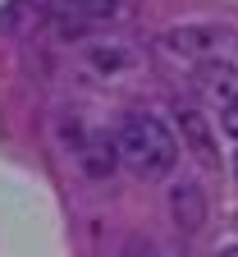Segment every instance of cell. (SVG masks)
Segmentation results:
<instances>
[{"label": "cell", "instance_id": "6da1fadb", "mask_svg": "<svg viewBox=\"0 0 238 257\" xmlns=\"http://www.w3.org/2000/svg\"><path fill=\"white\" fill-rule=\"evenodd\" d=\"M115 143H119V161L142 175V179H160L174 170L179 161V138L169 134V124L151 110H128L115 128Z\"/></svg>", "mask_w": 238, "mask_h": 257}, {"label": "cell", "instance_id": "7a4b0ae2", "mask_svg": "<svg viewBox=\"0 0 238 257\" xmlns=\"http://www.w3.org/2000/svg\"><path fill=\"white\" fill-rule=\"evenodd\" d=\"M233 32L229 28H215V23H188V28H169L160 46L169 55H183V60H215L220 51H229Z\"/></svg>", "mask_w": 238, "mask_h": 257}, {"label": "cell", "instance_id": "3957f363", "mask_svg": "<svg viewBox=\"0 0 238 257\" xmlns=\"http://www.w3.org/2000/svg\"><path fill=\"white\" fill-rule=\"evenodd\" d=\"M169 216H174V225H179V230L197 234L201 225H206V193H201V184L179 179L174 188H169Z\"/></svg>", "mask_w": 238, "mask_h": 257}, {"label": "cell", "instance_id": "277c9868", "mask_svg": "<svg viewBox=\"0 0 238 257\" xmlns=\"http://www.w3.org/2000/svg\"><path fill=\"white\" fill-rule=\"evenodd\" d=\"M74 152H78L83 170H87L92 179H110V175H115V166H119V143H115L110 134H87Z\"/></svg>", "mask_w": 238, "mask_h": 257}, {"label": "cell", "instance_id": "5b68a950", "mask_svg": "<svg viewBox=\"0 0 238 257\" xmlns=\"http://www.w3.org/2000/svg\"><path fill=\"white\" fill-rule=\"evenodd\" d=\"M179 128H183V147H192V156L211 166L215 152H211V134H206V124H201V115L197 110H179Z\"/></svg>", "mask_w": 238, "mask_h": 257}, {"label": "cell", "instance_id": "8992f818", "mask_svg": "<svg viewBox=\"0 0 238 257\" xmlns=\"http://www.w3.org/2000/svg\"><path fill=\"white\" fill-rule=\"evenodd\" d=\"M233 78H238V69H233L229 60H201V64H197V87H201V92H211V96L229 92Z\"/></svg>", "mask_w": 238, "mask_h": 257}, {"label": "cell", "instance_id": "52a82bcc", "mask_svg": "<svg viewBox=\"0 0 238 257\" xmlns=\"http://www.w3.org/2000/svg\"><path fill=\"white\" fill-rule=\"evenodd\" d=\"M220 128H224L229 138H238V92H233L229 101L220 106Z\"/></svg>", "mask_w": 238, "mask_h": 257}, {"label": "cell", "instance_id": "ba28073f", "mask_svg": "<svg viewBox=\"0 0 238 257\" xmlns=\"http://www.w3.org/2000/svg\"><path fill=\"white\" fill-rule=\"evenodd\" d=\"M46 5H51V14H55L60 23H69L74 14H83V0H46Z\"/></svg>", "mask_w": 238, "mask_h": 257}, {"label": "cell", "instance_id": "9c48e42d", "mask_svg": "<svg viewBox=\"0 0 238 257\" xmlns=\"http://www.w3.org/2000/svg\"><path fill=\"white\" fill-rule=\"evenodd\" d=\"M119 0H83V19H110Z\"/></svg>", "mask_w": 238, "mask_h": 257}, {"label": "cell", "instance_id": "30bf717a", "mask_svg": "<svg viewBox=\"0 0 238 257\" xmlns=\"http://www.w3.org/2000/svg\"><path fill=\"white\" fill-rule=\"evenodd\" d=\"M92 60L101 64V69H119V64H124V51H96Z\"/></svg>", "mask_w": 238, "mask_h": 257}, {"label": "cell", "instance_id": "8fae6325", "mask_svg": "<svg viewBox=\"0 0 238 257\" xmlns=\"http://www.w3.org/2000/svg\"><path fill=\"white\" fill-rule=\"evenodd\" d=\"M215 257H238V243H233V248H220Z\"/></svg>", "mask_w": 238, "mask_h": 257}, {"label": "cell", "instance_id": "7c38bea8", "mask_svg": "<svg viewBox=\"0 0 238 257\" xmlns=\"http://www.w3.org/2000/svg\"><path fill=\"white\" fill-rule=\"evenodd\" d=\"M233 179H238V156H233Z\"/></svg>", "mask_w": 238, "mask_h": 257}]
</instances>
